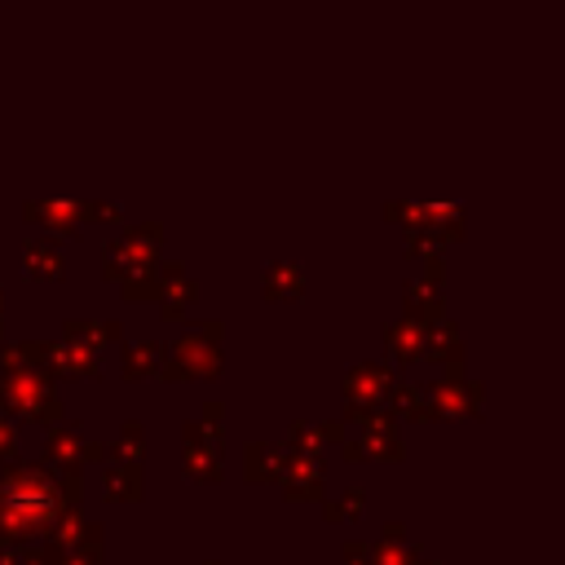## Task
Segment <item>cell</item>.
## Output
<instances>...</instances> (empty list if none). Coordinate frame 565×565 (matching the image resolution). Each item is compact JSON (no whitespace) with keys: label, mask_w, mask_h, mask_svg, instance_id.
<instances>
[{"label":"cell","mask_w":565,"mask_h":565,"mask_svg":"<svg viewBox=\"0 0 565 565\" xmlns=\"http://www.w3.org/2000/svg\"><path fill=\"white\" fill-rule=\"evenodd\" d=\"M71 512H84V503L66 499V486L49 463L13 459L0 468V543L35 547Z\"/></svg>","instance_id":"obj_1"},{"label":"cell","mask_w":565,"mask_h":565,"mask_svg":"<svg viewBox=\"0 0 565 565\" xmlns=\"http://www.w3.org/2000/svg\"><path fill=\"white\" fill-rule=\"evenodd\" d=\"M221 335H225V322H199L190 331H181L172 344H163V366L159 375L168 384H181V380H212L221 371Z\"/></svg>","instance_id":"obj_2"},{"label":"cell","mask_w":565,"mask_h":565,"mask_svg":"<svg viewBox=\"0 0 565 565\" xmlns=\"http://www.w3.org/2000/svg\"><path fill=\"white\" fill-rule=\"evenodd\" d=\"M159 247H163V221H137V225H124L115 238H106L97 260L106 278L124 282L132 274H154L163 260Z\"/></svg>","instance_id":"obj_3"},{"label":"cell","mask_w":565,"mask_h":565,"mask_svg":"<svg viewBox=\"0 0 565 565\" xmlns=\"http://www.w3.org/2000/svg\"><path fill=\"white\" fill-rule=\"evenodd\" d=\"M340 424H358L353 437L340 441V455L349 463H397V459H406L397 419L384 406L380 411H362V415H340Z\"/></svg>","instance_id":"obj_4"},{"label":"cell","mask_w":565,"mask_h":565,"mask_svg":"<svg viewBox=\"0 0 565 565\" xmlns=\"http://www.w3.org/2000/svg\"><path fill=\"white\" fill-rule=\"evenodd\" d=\"M0 388H4V402H0L4 415H22V419L49 424V428L62 424L57 380H49L40 371H26V375H0Z\"/></svg>","instance_id":"obj_5"},{"label":"cell","mask_w":565,"mask_h":565,"mask_svg":"<svg viewBox=\"0 0 565 565\" xmlns=\"http://www.w3.org/2000/svg\"><path fill=\"white\" fill-rule=\"evenodd\" d=\"M481 393H486V384L481 380H468L463 371H441L433 384H424V397H428V415L433 419L477 415L481 411Z\"/></svg>","instance_id":"obj_6"},{"label":"cell","mask_w":565,"mask_h":565,"mask_svg":"<svg viewBox=\"0 0 565 565\" xmlns=\"http://www.w3.org/2000/svg\"><path fill=\"white\" fill-rule=\"evenodd\" d=\"M393 388V371L388 362L380 358H366V362H353L344 371V415H362V411H380L384 397Z\"/></svg>","instance_id":"obj_7"},{"label":"cell","mask_w":565,"mask_h":565,"mask_svg":"<svg viewBox=\"0 0 565 565\" xmlns=\"http://www.w3.org/2000/svg\"><path fill=\"white\" fill-rule=\"evenodd\" d=\"M102 455H106V446L93 441V437H84L75 419L49 428V437H44V463H49L53 472H84V463H93V459H102Z\"/></svg>","instance_id":"obj_8"},{"label":"cell","mask_w":565,"mask_h":565,"mask_svg":"<svg viewBox=\"0 0 565 565\" xmlns=\"http://www.w3.org/2000/svg\"><path fill=\"white\" fill-rule=\"evenodd\" d=\"M154 278H159V296H154V300H159V318H163V322H181L185 309L199 300V282L185 274L181 260H159Z\"/></svg>","instance_id":"obj_9"},{"label":"cell","mask_w":565,"mask_h":565,"mask_svg":"<svg viewBox=\"0 0 565 565\" xmlns=\"http://www.w3.org/2000/svg\"><path fill=\"white\" fill-rule=\"evenodd\" d=\"M322 472H327V459L322 455H287V472H282V499L291 503H313L322 499Z\"/></svg>","instance_id":"obj_10"},{"label":"cell","mask_w":565,"mask_h":565,"mask_svg":"<svg viewBox=\"0 0 565 565\" xmlns=\"http://www.w3.org/2000/svg\"><path fill=\"white\" fill-rule=\"evenodd\" d=\"M22 216L31 225H49V230H62V234H79V199H62V194H40V199H26L22 203Z\"/></svg>","instance_id":"obj_11"},{"label":"cell","mask_w":565,"mask_h":565,"mask_svg":"<svg viewBox=\"0 0 565 565\" xmlns=\"http://www.w3.org/2000/svg\"><path fill=\"white\" fill-rule=\"evenodd\" d=\"M18 260H22V269H26L31 278H62V269H66V252H62V243L49 238V234L22 238Z\"/></svg>","instance_id":"obj_12"},{"label":"cell","mask_w":565,"mask_h":565,"mask_svg":"<svg viewBox=\"0 0 565 565\" xmlns=\"http://www.w3.org/2000/svg\"><path fill=\"white\" fill-rule=\"evenodd\" d=\"M402 318H411V322H419V327H433V322H441L446 318V300H441V287H433V282H424V278H406L402 282Z\"/></svg>","instance_id":"obj_13"},{"label":"cell","mask_w":565,"mask_h":565,"mask_svg":"<svg viewBox=\"0 0 565 565\" xmlns=\"http://www.w3.org/2000/svg\"><path fill=\"white\" fill-rule=\"evenodd\" d=\"M424 358L437 362L441 371H463V335L450 318L424 327Z\"/></svg>","instance_id":"obj_14"},{"label":"cell","mask_w":565,"mask_h":565,"mask_svg":"<svg viewBox=\"0 0 565 565\" xmlns=\"http://www.w3.org/2000/svg\"><path fill=\"white\" fill-rule=\"evenodd\" d=\"M287 472V446L282 441H247L243 446V477L247 481H282Z\"/></svg>","instance_id":"obj_15"},{"label":"cell","mask_w":565,"mask_h":565,"mask_svg":"<svg viewBox=\"0 0 565 565\" xmlns=\"http://www.w3.org/2000/svg\"><path fill=\"white\" fill-rule=\"evenodd\" d=\"M26 371L49 375V340H9V344H0V375H26Z\"/></svg>","instance_id":"obj_16"},{"label":"cell","mask_w":565,"mask_h":565,"mask_svg":"<svg viewBox=\"0 0 565 565\" xmlns=\"http://www.w3.org/2000/svg\"><path fill=\"white\" fill-rule=\"evenodd\" d=\"M102 371L97 353L93 349H79V344H66V340H49V375H71V380H93Z\"/></svg>","instance_id":"obj_17"},{"label":"cell","mask_w":565,"mask_h":565,"mask_svg":"<svg viewBox=\"0 0 565 565\" xmlns=\"http://www.w3.org/2000/svg\"><path fill=\"white\" fill-rule=\"evenodd\" d=\"M265 287V300H274V305H282V300H300L305 296V269L296 265V260H287V256H274L269 265H265V278H260Z\"/></svg>","instance_id":"obj_18"},{"label":"cell","mask_w":565,"mask_h":565,"mask_svg":"<svg viewBox=\"0 0 565 565\" xmlns=\"http://www.w3.org/2000/svg\"><path fill=\"white\" fill-rule=\"evenodd\" d=\"M384 349L397 366H415L424 358V327L411 322V318H393L384 322Z\"/></svg>","instance_id":"obj_19"},{"label":"cell","mask_w":565,"mask_h":565,"mask_svg":"<svg viewBox=\"0 0 565 565\" xmlns=\"http://www.w3.org/2000/svg\"><path fill=\"white\" fill-rule=\"evenodd\" d=\"M62 340L66 344H79V349H102L110 340H124V327L115 318H66L62 322Z\"/></svg>","instance_id":"obj_20"},{"label":"cell","mask_w":565,"mask_h":565,"mask_svg":"<svg viewBox=\"0 0 565 565\" xmlns=\"http://www.w3.org/2000/svg\"><path fill=\"white\" fill-rule=\"evenodd\" d=\"M102 494L110 503H137L146 494V468L141 463H110V468H102Z\"/></svg>","instance_id":"obj_21"},{"label":"cell","mask_w":565,"mask_h":565,"mask_svg":"<svg viewBox=\"0 0 565 565\" xmlns=\"http://www.w3.org/2000/svg\"><path fill=\"white\" fill-rule=\"evenodd\" d=\"M384 411L393 419H433L428 415V397H424V384L415 380H393L388 397H384Z\"/></svg>","instance_id":"obj_22"},{"label":"cell","mask_w":565,"mask_h":565,"mask_svg":"<svg viewBox=\"0 0 565 565\" xmlns=\"http://www.w3.org/2000/svg\"><path fill=\"white\" fill-rule=\"evenodd\" d=\"M163 366V340H128L124 344V380L159 375Z\"/></svg>","instance_id":"obj_23"},{"label":"cell","mask_w":565,"mask_h":565,"mask_svg":"<svg viewBox=\"0 0 565 565\" xmlns=\"http://www.w3.org/2000/svg\"><path fill=\"white\" fill-rule=\"evenodd\" d=\"M424 234H433L441 247L463 238V203H428V221Z\"/></svg>","instance_id":"obj_24"},{"label":"cell","mask_w":565,"mask_h":565,"mask_svg":"<svg viewBox=\"0 0 565 565\" xmlns=\"http://www.w3.org/2000/svg\"><path fill=\"white\" fill-rule=\"evenodd\" d=\"M181 468H185V477L199 481V486H216V481L225 477L221 455H212L207 446H185V450H181Z\"/></svg>","instance_id":"obj_25"},{"label":"cell","mask_w":565,"mask_h":565,"mask_svg":"<svg viewBox=\"0 0 565 565\" xmlns=\"http://www.w3.org/2000/svg\"><path fill=\"white\" fill-rule=\"evenodd\" d=\"M106 455L115 463H141L146 459V428H141V419H124V428L115 433V441L106 446Z\"/></svg>","instance_id":"obj_26"},{"label":"cell","mask_w":565,"mask_h":565,"mask_svg":"<svg viewBox=\"0 0 565 565\" xmlns=\"http://www.w3.org/2000/svg\"><path fill=\"white\" fill-rule=\"evenodd\" d=\"M362 508H366V490H362V486H349V490H340L335 499L322 503V516H327L331 525H349V521L362 516Z\"/></svg>","instance_id":"obj_27"},{"label":"cell","mask_w":565,"mask_h":565,"mask_svg":"<svg viewBox=\"0 0 565 565\" xmlns=\"http://www.w3.org/2000/svg\"><path fill=\"white\" fill-rule=\"evenodd\" d=\"M181 441H185V446H207L212 455H225V424L185 419V424H181Z\"/></svg>","instance_id":"obj_28"},{"label":"cell","mask_w":565,"mask_h":565,"mask_svg":"<svg viewBox=\"0 0 565 565\" xmlns=\"http://www.w3.org/2000/svg\"><path fill=\"white\" fill-rule=\"evenodd\" d=\"M384 221H397V225H406V230H424L428 203H415V199H384Z\"/></svg>","instance_id":"obj_29"},{"label":"cell","mask_w":565,"mask_h":565,"mask_svg":"<svg viewBox=\"0 0 565 565\" xmlns=\"http://www.w3.org/2000/svg\"><path fill=\"white\" fill-rule=\"evenodd\" d=\"M287 455H322V433L309 419H296L287 428Z\"/></svg>","instance_id":"obj_30"},{"label":"cell","mask_w":565,"mask_h":565,"mask_svg":"<svg viewBox=\"0 0 565 565\" xmlns=\"http://www.w3.org/2000/svg\"><path fill=\"white\" fill-rule=\"evenodd\" d=\"M371 565H415V552L406 543H371Z\"/></svg>","instance_id":"obj_31"},{"label":"cell","mask_w":565,"mask_h":565,"mask_svg":"<svg viewBox=\"0 0 565 565\" xmlns=\"http://www.w3.org/2000/svg\"><path fill=\"white\" fill-rule=\"evenodd\" d=\"M79 221H119V203L110 199H79Z\"/></svg>","instance_id":"obj_32"},{"label":"cell","mask_w":565,"mask_h":565,"mask_svg":"<svg viewBox=\"0 0 565 565\" xmlns=\"http://www.w3.org/2000/svg\"><path fill=\"white\" fill-rule=\"evenodd\" d=\"M441 252V243L433 238V234H424V230H406V256H437Z\"/></svg>","instance_id":"obj_33"},{"label":"cell","mask_w":565,"mask_h":565,"mask_svg":"<svg viewBox=\"0 0 565 565\" xmlns=\"http://www.w3.org/2000/svg\"><path fill=\"white\" fill-rule=\"evenodd\" d=\"M18 459V428L9 415H0V463H13Z\"/></svg>","instance_id":"obj_34"},{"label":"cell","mask_w":565,"mask_h":565,"mask_svg":"<svg viewBox=\"0 0 565 565\" xmlns=\"http://www.w3.org/2000/svg\"><path fill=\"white\" fill-rule=\"evenodd\" d=\"M340 556H344V565H371V543L366 539H344Z\"/></svg>","instance_id":"obj_35"},{"label":"cell","mask_w":565,"mask_h":565,"mask_svg":"<svg viewBox=\"0 0 565 565\" xmlns=\"http://www.w3.org/2000/svg\"><path fill=\"white\" fill-rule=\"evenodd\" d=\"M0 565H35V547H9V543H0Z\"/></svg>","instance_id":"obj_36"},{"label":"cell","mask_w":565,"mask_h":565,"mask_svg":"<svg viewBox=\"0 0 565 565\" xmlns=\"http://www.w3.org/2000/svg\"><path fill=\"white\" fill-rule=\"evenodd\" d=\"M221 419H225V402H221V397H207V402H203V419H199V424H221Z\"/></svg>","instance_id":"obj_37"},{"label":"cell","mask_w":565,"mask_h":565,"mask_svg":"<svg viewBox=\"0 0 565 565\" xmlns=\"http://www.w3.org/2000/svg\"><path fill=\"white\" fill-rule=\"evenodd\" d=\"M380 543H406V525L402 521H384L380 525Z\"/></svg>","instance_id":"obj_38"},{"label":"cell","mask_w":565,"mask_h":565,"mask_svg":"<svg viewBox=\"0 0 565 565\" xmlns=\"http://www.w3.org/2000/svg\"><path fill=\"white\" fill-rule=\"evenodd\" d=\"M318 433H322V441H344V424H340V419L318 424Z\"/></svg>","instance_id":"obj_39"},{"label":"cell","mask_w":565,"mask_h":565,"mask_svg":"<svg viewBox=\"0 0 565 565\" xmlns=\"http://www.w3.org/2000/svg\"><path fill=\"white\" fill-rule=\"evenodd\" d=\"M0 335H4V287H0Z\"/></svg>","instance_id":"obj_40"},{"label":"cell","mask_w":565,"mask_h":565,"mask_svg":"<svg viewBox=\"0 0 565 565\" xmlns=\"http://www.w3.org/2000/svg\"><path fill=\"white\" fill-rule=\"evenodd\" d=\"M415 565H437V561H424V556H415Z\"/></svg>","instance_id":"obj_41"},{"label":"cell","mask_w":565,"mask_h":565,"mask_svg":"<svg viewBox=\"0 0 565 565\" xmlns=\"http://www.w3.org/2000/svg\"><path fill=\"white\" fill-rule=\"evenodd\" d=\"M203 565H221V561H203Z\"/></svg>","instance_id":"obj_42"}]
</instances>
